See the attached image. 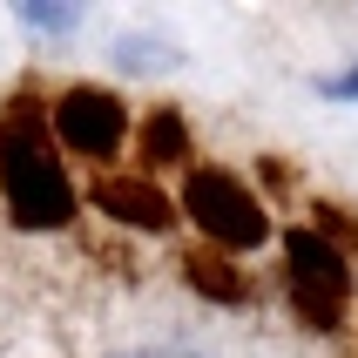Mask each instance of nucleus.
<instances>
[{
    "mask_svg": "<svg viewBox=\"0 0 358 358\" xmlns=\"http://www.w3.org/2000/svg\"><path fill=\"white\" fill-rule=\"evenodd\" d=\"M284 291H291V311H298L304 331H345L352 318V257H345L338 243H324L311 223H291L284 230Z\"/></svg>",
    "mask_w": 358,
    "mask_h": 358,
    "instance_id": "nucleus-2",
    "label": "nucleus"
},
{
    "mask_svg": "<svg viewBox=\"0 0 358 358\" xmlns=\"http://www.w3.org/2000/svg\"><path fill=\"white\" fill-rule=\"evenodd\" d=\"M115 61L129 68V75H142V68H149V75H162V68H176V48H169V41H156V34H122V41H115Z\"/></svg>",
    "mask_w": 358,
    "mask_h": 358,
    "instance_id": "nucleus-8",
    "label": "nucleus"
},
{
    "mask_svg": "<svg viewBox=\"0 0 358 358\" xmlns=\"http://www.w3.org/2000/svg\"><path fill=\"white\" fill-rule=\"evenodd\" d=\"M0 203L14 230H68L81 210V189L61 169L55 108L34 88H14L0 101Z\"/></svg>",
    "mask_w": 358,
    "mask_h": 358,
    "instance_id": "nucleus-1",
    "label": "nucleus"
},
{
    "mask_svg": "<svg viewBox=\"0 0 358 358\" xmlns=\"http://www.w3.org/2000/svg\"><path fill=\"white\" fill-rule=\"evenodd\" d=\"M55 142L75 149V156H88V162H115L122 142H129V108H122V95L115 88L75 81V88L55 101Z\"/></svg>",
    "mask_w": 358,
    "mask_h": 358,
    "instance_id": "nucleus-4",
    "label": "nucleus"
},
{
    "mask_svg": "<svg viewBox=\"0 0 358 358\" xmlns=\"http://www.w3.org/2000/svg\"><path fill=\"white\" fill-rule=\"evenodd\" d=\"M311 230H318L324 243H338L345 257L358 250V217H352V210H338V203H311Z\"/></svg>",
    "mask_w": 358,
    "mask_h": 358,
    "instance_id": "nucleus-9",
    "label": "nucleus"
},
{
    "mask_svg": "<svg viewBox=\"0 0 358 358\" xmlns=\"http://www.w3.org/2000/svg\"><path fill=\"white\" fill-rule=\"evenodd\" d=\"M129 358H210V352H196V345H142Z\"/></svg>",
    "mask_w": 358,
    "mask_h": 358,
    "instance_id": "nucleus-12",
    "label": "nucleus"
},
{
    "mask_svg": "<svg viewBox=\"0 0 358 358\" xmlns=\"http://www.w3.org/2000/svg\"><path fill=\"white\" fill-rule=\"evenodd\" d=\"M88 203H95L108 223L142 230V237H162V230L176 223V203L162 196L142 169H108V176H95V182H88Z\"/></svg>",
    "mask_w": 358,
    "mask_h": 358,
    "instance_id": "nucleus-5",
    "label": "nucleus"
},
{
    "mask_svg": "<svg viewBox=\"0 0 358 358\" xmlns=\"http://www.w3.org/2000/svg\"><path fill=\"white\" fill-rule=\"evenodd\" d=\"M136 162H142V176L149 169H176V162H189V122H182V108H149L136 129Z\"/></svg>",
    "mask_w": 358,
    "mask_h": 358,
    "instance_id": "nucleus-7",
    "label": "nucleus"
},
{
    "mask_svg": "<svg viewBox=\"0 0 358 358\" xmlns=\"http://www.w3.org/2000/svg\"><path fill=\"white\" fill-rule=\"evenodd\" d=\"M318 95L324 101H358V61L345 68V75H318Z\"/></svg>",
    "mask_w": 358,
    "mask_h": 358,
    "instance_id": "nucleus-11",
    "label": "nucleus"
},
{
    "mask_svg": "<svg viewBox=\"0 0 358 358\" xmlns=\"http://www.w3.org/2000/svg\"><path fill=\"white\" fill-rule=\"evenodd\" d=\"M182 217L196 223L203 243H217V250H257L271 237V210L237 169H223V162H189V176H182Z\"/></svg>",
    "mask_w": 358,
    "mask_h": 358,
    "instance_id": "nucleus-3",
    "label": "nucleus"
},
{
    "mask_svg": "<svg viewBox=\"0 0 358 358\" xmlns=\"http://www.w3.org/2000/svg\"><path fill=\"white\" fill-rule=\"evenodd\" d=\"M176 271H182V284H189L196 298H210V304H243L250 298V271H237V257L217 250V243H189Z\"/></svg>",
    "mask_w": 358,
    "mask_h": 358,
    "instance_id": "nucleus-6",
    "label": "nucleus"
},
{
    "mask_svg": "<svg viewBox=\"0 0 358 358\" xmlns=\"http://www.w3.org/2000/svg\"><path fill=\"white\" fill-rule=\"evenodd\" d=\"M20 14V27H34V34H75V7H55V0H20L14 7Z\"/></svg>",
    "mask_w": 358,
    "mask_h": 358,
    "instance_id": "nucleus-10",
    "label": "nucleus"
}]
</instances>
